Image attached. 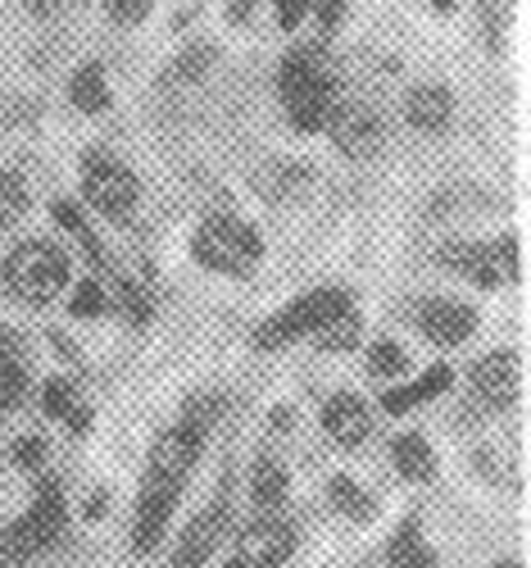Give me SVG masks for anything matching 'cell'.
<instances>
[{
  "instance_id": "cell-1",
  "label": "cell",
  "mask_w": 531,
  "mask_h": 568,
  "mask_svg": "<svg viewBox=\"0 0 531 568\" xmlns=\"http://www.w3.org/2000/svg\"><path fill=\"white\" fill-rule=\"evenodd\" d=\"M64 532V491L55 483H45L37 491V505L19 518L14 528L0 532V568H19L23 559H32L37 550L55 546Z\"/></svg>"
},
{
  "instance_id": "cell-2",
  "label": "cell",
  "mask_w": 531,
  "mask_h": 568,
  "mask_svg": "<svg viewBox=\"0 0 531 568\" xmlns=\"http://www.w3.org/2000/svg\"><path fill=\"white\" fill-rule=\"evenodd\" d=\"M64 282H69V255L51 242H28L6 260V287L28 305L55 301Z\"/></svg>"
},
{
  "instance_id": "cell-3",
  "label": "cell",
  "mask_w": 531,
  "mask_h": 568,
  "mask_svg": "<svg viewBox=\"0 0 531 568\" xmlns=\"http://www.w3.org/2000/svg\"><path fill=\"white\" fill-rule=\"evenodd\" d=\"M264 255V242L259 232L246 227L241 219H227V214H214L201 232H196V260L205 268H218V273H251Z\"/></svg>"
},
{
  "instance_id": "cell-4",
  "label": "cell",
  "mask_w": 531,
  "mask_h": 568,
  "mask_svg": "<svg viewBox=\"0 0 531 568\" xmlns=\"http://www.w3.org/2000/svg\"><path fill=\"white\" fill-rule=\"evenodd\" d=\"M350 310V296L346 292H336V287H323V292H309L300 301H292L282 314H273L264 327H259V346H292L300 337H314L323 323L331 318H341Z\"/></svg>"
},
{
  "instance_id": "cell-5",
  "label": "cell",
  "mask_w": 531,
  "mask_h": 568,
  "mask_svg": "<svg viewBox=\"0 0 531 568\" xmlns=\"http://www.w3.org/2000/svg\"><path fill=\"white\" fill-rule=\"evenodd\" d=\"M82 192H86V201L101 210V214L127 219L132 205H136V178H132L114 155L95 151V155L82 160Z\"/></svg>"
},
{
  "instance_id": "cell-6",
  "label": "cell",
  "mask_w": 531,
  "mask_h": 568,
  "mask_svg": "<svg viewBox=\"0 0 531 568\" xmlns=\"http://www.w3.org/2000/svg\"><path fill=\"white\" fill-rule=\"evenodd\" d=\"M177 496H182V483H177V478H164V473H146V487H141V505H136V532H132V541H136L141 555H151V550L160 546Z\"/></svg>"
},
{
  "instance_id": "cell-7",
  "label": "cell",
  "mask_w": 531,
  "mask_h": 568,
  "mask_svg": "<svg viewBox=\"0 0 531 568\" xmlns=\"http://www.w3.org/2000/svg\"><path fill=\"white\" fill-rule=\"evenodd\" d=\"M331 123V141L336 151L350 155V160H368L381 146V119L368 101H346V105H331L327 114Z\"/></svg>"
},
{
  "instance_id": "cell-8",
  "label": "cell",
  "mask_w": 531,
  "mask_h": 568,
  "mask_svg": "<svg viewBox=\"0 0 531 568\" xmlns=\"http://www.w3.org/2000/svg\"><path fill=\"white\" fill-rule=\"evenodd\" d=\"M236 550H241L236 559L246 564V568H277V564L292 559L296 532L286 528V524H277V518H259V524H251L246 532H241Z\"/></svg>"
},
{
  "instance_id": "cell-9",
  "label": "cell",
  "mask_w": 531,
  "mask_h": 568,
  "mask_svg": "<svg viewBox=\"0 0 531 568\" xmlns=\"http://www.w3.org/2000/svg\"><path fill=\"white\" fill-rule=\"evenodd\" d=\"M518 377H522L518 355H513V351H500V355L477 359V368H472V392H477L481 405L504 409V405H513V396H518Z\"/></svg>"
},
{
  "instance_id": "cell-10",
  "label": "cell",
  "mask_w": 531,
  "mask_h": 568,
  "mask_svg": "<svg viewBox=\"0 0 531 568\" xmlns=\"http://www.w3.org/2000/svg\"><path fill=\"white\" fill-rule=\"evenodd\" d=\"M223 518H227V491L196 518V524L186 528V537L177 541L173 550V568H205V559L214 555L218 546V532H223Z\"/></svg>"
},
{
  "instance_id": "cell-11",
  "label": "cell",
  "mask_w": 531,
  "mask_h": 568,
  "mask_svg": "<svg viewBox=\"0 0 531 568\" xmlns=\"http://www.w3.org/2000/svg\"><path fill=\"white\" fill-rule=\"evenodd\" d=\"M418 327L437 342V346H459L472 337V327H477V314L459 301H427L418 305Z\"/></svg>"
},
{
  "instance_id": "cell-12",
  "label": "cell",
  "mask_w": 531,
  "mask_h": 568,
  "mask_svg": "<svg viewBox=\"0 0 531 568\" xmlns=\"http://www.w3.org/2000/svg\"><path fill=\"white\" fill-rule=\"evenodd\" d=\"M323 428L331 433L336 446H359L372 423H368V409L355 396H331L327 409H323Z\"/></svg>"
},
{
  "instance_id": "cell-13",
  "label": "cell",
  "mask_w": 531,
  "mask_h": 568,
  "mask_svg": "<svg viewBox=\"0 0 531 568\" xmlns=\"http://www.w3.org/2000/svg\"><path fill=\"white\" fill-rule=\"evenodd\" d=\"M405 114H409V123L418 132H441L450 123V114H455V101H450L446 87H418V91H409Z\"/></svg>"
},
{
  "instance_id": "cell-14",
  "label": "cell",
  "mask_w": 531,
  "mask_h": 568,
  "mask_svg": "<svg viewBox=\"0 0 531 568\" xmlns=\"http://www.w3.org/2000/svg\"><path fill=\"white\" fill-rule=\"evenodd\" d=\"M441 260L450 268H459L463 277L481 282V287H496L500 282V264H496V246H472V242H455L441 251Z\"/></svg>"
},
{
  "instance_id": "cell-15",
  "label": "cell",
  "mask_w": 531,
  "mask_h": 568,
  "mask_svg": "<svg viewBox=\"0 0 531 568\" xmlns=\"http://www.w3.org/2000/svg\"><path fill=\"white\" fill-rule=\"evenodd\" d=\"M318 82H331L327 73V60L318 51H292L282 60V73H277V87H282V97H296V91H309Z\"/></svg>"
},
{
  "instance_id": "cell-16",
  "label": "cell",
  "mask_w": 531,
  "mask_h": 568,
  "mask_svg": "<svg viewBox=\"0 0 531 568\" xmlns=\"http://www.w3.org/2000/svg\"><path fill=\"white\" fill-rule=\"evenodd\" d=\"M450 368H427L413 387H396V392H386L381 396V405H386V414H405V409H413V405H422V400H431V396H441V392H450Z\"/></svg>"
},
{
  "instance_id": "cell-17",
  "label": "cell",
  "mask_w": 531,
  "mask_h": 568,
  "mask_svg": "<svg viewBox=\"0 0 531 568\" xmlns=\"http://www.w3.org/2000/svg\"><path fill=\"white\" fill-rule=\"evenodd\" d=\"M331 105H336L331 82H318V87H309V91H296V97H286V110H292V123H296L300 132L323 128L327 114H331Z\"/></svg>"
},
{
  "instance_id": "cell-18",
  "label": "cell",
  "mask_w": 531,
  "mask_h": 568,
  "mask_svg": "<svg viewBox=\"0 0 531 568\" xmlns=\"http://www.w3.org/2000/svg\"><path fill=\"white\" fill-rule=\"evenodd\" d=\"M396 468L405 473L409 483H427L431 473H437V455H431V446L418 437V433H405L396 442Z\"/></svg>"
},
{
  "instance_id": "cell-19",
  "label": "cell",
  "mask_w": 531,
  "mask_h": 568,
  "mask_svg": "<svg viewBox=\"0 0 531 568\" xmlns=\"http://www.w3.org/2000/svg\"><path fill=\"white\" fill-rule=\"evenodd\" d=\"M386 559H391L396 568H431V550L422 546L418 518H409V524L396 532V541H391V550H386Z\"/></svg>"
},
{
  "instance_id": "cell-20",
  "label": "cell",
  "mask_w": 531,
  "mask_h": 568,
  "mask_svg": "<svg viewBox=\"0 0 531 568\" xmlns=\"http://www.w3.org/2000/svg\"><path fill=\"white\" fill-rule=\"evenodd\" d=\"M73 105L82 114H101L110 105V87H105V78H101V69H95V64L78 69V78H73Z\"/></svg>"
},
{
  "instance_id": "cell-21",
  "label": "cell",
  "mask_w": 531,
  "mask_h": 568,
  "mask_svg": "<svg viewBox=\"0 0 531 568\" xmlns=\"http://www.w3.org/2000/svg\"><path fill=\"white\" fill-rule=\"evenodd\" d=\"M251 491H255V505H259V509H273V505H282V500H286V468H282L277 459H259Z\"/></svg>"
},
{
  "instance_id": "cell-22",
  "label": "cell",
  "mask_w": 531,
  "mask_h": 568,
  "mask_svg": "<svg viewBox=\"0 0 531 568\" xmlns=\"http://www.w3.org/2000/svg\"><path fill=\"white\" fill-rule=\"evenodd\" d=\"M41 405H45V414L69 418V423H73V433H86L91 414L73 405V387H69V383H60V377H55V383H45V400H41Z\"/></svg>"
},
{
  "instance_id": "cell-23",
  "label": "cell",
  "mask_w": 531,
  "mask_h": 568,
  "mask_svg": "<svg viewBox=\"0 0 531 568\" xmlns=\"http://www.w3.org/2000/svg\"><path fill=\"white\" fill-rule=\"evenodd\" d=\"M19 396H23V368H19L14 351H10V342H0V414L14 409Z\"/></svg>"
},
{
  "instance_id": "cell-24",
  "label": "cell",
  "mask_w": 531,
  "mask_h": 568,
  "mask_svg": "<svg viewBox=\"0 0 531 568\" xmlns=\"http://www.w3.org/2000/svg\"><path fill=\"white\" fill-rule=\"evenodd\" d=\"M314 337H318V346H323V351H350V346L359 342V318H355V310H346L341 318L323 323Z\"/></svg>"
},
{
  "instance_id": "cell-25",
  "label": "cell",
  "mask_w": 531,
  "mask_h": 568,
  "mask_svg": "<svg viewBox=\"0 0 531 568\" xmlns=\"http://www.w3.org/2000/svg\"><path fill=\"white\" fill-rule=\"evenodd\" d=\"M331 505L341 509L346 518H368L372 514V505H368V496L350 483V478H331Z\"/></svg>"
},
{
  "instance_id": "cell-26",
  "label": "cell",
  "mask_w": 531,
  "mask_h": 568,
  "mask_svg": "<svg viewBox=\"0 0 531 568\" xmlns=\"http://www.w3.org/2000/svg\"><path fill=\"white\" fill-rule=\"evenodd\" d=\"M268 178H277V182H268V196H277V201L309 192V169H300V164H282V169H273Z\"/></svg>"
},
{
  "instance_id": "cell-27",
  "label": "cell",
  "mask_w": 531,
  "mask_h": 568,
  "mask_svg": "<svg viewBox=\"0 0 531 568\" xmlns=\"http://www.w3.org/2000/svg\"><path fill=\"white\" fill-rule=\"evenodd\" d=\"M28 210V192H23V182L14 173H0V223H10Z\"/></svg>"
},
{
  "instance_id": "cell-28",
  "label": "cell",
  "mask_w": 531,
  "mask_h": 568,
  "mask_svg": "<svg viewBox=\"0 0 531 568\" xmlns=\"http://www.w3.org/2000/svg\"><path fill=\"white\" fill-rule=\"evenodd\" d=\"M210 64H214V51H205V45H196V51H186L177 64H173V82H196V78H205L210 73Z\"/></svg>"
},
{
  "instance_id": "cell-29",
  "label": "cell",
  "mask_w": 531,
  "mask_h": 568,
  "mask_svg": "<svg viewBox=\"0 0 531 568\" xmlns=\"http://www.w3.org/2000/svg\"><path fill=\"white\" fill-rule=\"evenodd\" d=\"M409 359H405V351L396 346V342H377L372 346V355H368V373H377V377H391V373H400Z\"/></svg>"
},
{
  "instance_id": "cell-30",
  "label": "cell",
  "mask_w": 531,
  "mask_h": 568,
  "mask_svg": "<svg viewBox=\"0 0 531 568\" xmlns=\"http://www.w3.org/2000/svg\"><path fill=\"white\" fill-rule=\"evenodd\" d=\"M101 310H105V292L95 282H82L73 292V314H101Z\"/></svg>"
},
{
  "instance_id": "cell-31",
  "label": "cell",
  "mask_w": 531,
  "mask_h": 568,
  "mask_svg": "<svg viewBox=\"0 0 531 568\" xmlns=\"http://www.w3.org/2000/svg\"><path fill=\"white\" fill-rule=\"evenodd\" d=\"M105 6H110V14L119 23H141V19H146V10H151V0H105Z\"/></svg>"
},
{
  "instance_id": "cell-32",
  "label": "cell",
  "mask_w": 531,
  "mask_h": 568,
  "mask_svg": "<svg viewBox=\"0 0 531 568\" xmlns=\"http://www.w3.org/2000/svg\"><path fill=\"white\" fill-rule=\"evenodd\" d=\"M305 10H309V0H277V23L292 32V28H300Z\"/></svg>"
},
{
  "instance_id": "cell-33",
  "label": "cell",
  "mask_w": 531,
  "mask_h": 568,
  "mask_svg": "<svg viewBox=\"0 0 531 568\" xmlns=\"http://www.w3.org/2000/svg\"><path fill=\"white\" fill-rule=\"evenodd\" d=\"M119 305H123V314H127L132 323L146 318V301H141V292L132 287V282H123V287H119Z\"/></svg>"
},
{
  "instance_id": "cell-34",
  "label": "cell",
  "mask_w": 531,
  "mask_h": 568,
  "mask_svg": "<svg viewBox=\"0 0 531 568\" xmlns=\"http://www.w3.org/2000/svg\"><path fill=\"white\" fill-rule=\"evenodd\" d=\"M496 264H500V273H504V277H518V242H513V236H504V242H500Z\"/></svg>"
},
{
  "instance_id": "cell-35",
  "label": "cell",
  "mask_w": 531,
  "mask_h": 568,
  "mask_svg": "<svg viewBox=\"0 0 531 568\" xmlns=\"http://www.w3.org/2000/svg\"><path fill=\"white\" fill-rule=\"evenodd\" d=\"M41 455H45V446H41L37 437H28V442H19V446H14V459H19L23 468H37V464H41Z\"/></svg>"
},
{
  "instance_id": "cell-36",
  "label": "cell",
  "mask_w": 531,
  "mask_h": 568,
  "mask_svg": "<svg viewBox=\"0 0 531 568\" xmlns=\"http://www.w3.org/2000/svg\"><path fill=\"white\" fill-rule=\"evenodd\" d=\"M309 6L318 10V19H323V28H331L336 19H341V10H346V0H309Z\"/></svg>"
},
{
  "instance_id": "cell-37",
  "label": "cell",
  "mask_w": 531,
  "mask_h": 568,
  "mask_svg": "<svg viewBox=\"0 0 531 568\" xmlns=\"http://www.w3.org/2000/svg\"><path fill=\"white\" fill-rule=\"evenodd\" d=\"M23 6H28L37 19H55V14L69 6V0H23Z\"/></svg>"
},
{
  "instance_id": "cell-38",
  "label": "cell",
  "mask_w": 531,
  "mask_h": 568,
  "mask_svg": "<svg viewBox=\"0 0 531 568\" xmlns=\"http://www.w3.org/2000/svg\"><path fill=\"white\" fill-rule=\"evenodd\" d=\"M491 568H522L518 559H500V564H491Z\"/></svg>"
},
{
  "instance_id": "cell-39",
  "label": "cell",
  "mask_w": 531,
  "mask_h": 568,
  "mask_svg": "<svg viewBox=\"0 0 531 568\" xmlns=\"http://www.w3.org/2000/svg\"><path fill=\"white\" fill-rule=\"evenodd\" d=\"M223 568H246V564H241V559H232V564H223Z\"/></svg>"
}]
</instances>
